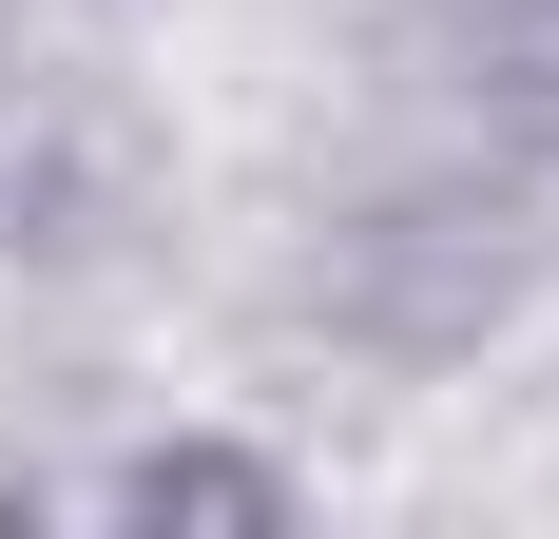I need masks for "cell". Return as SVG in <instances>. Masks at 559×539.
<instances>
[{"label":"cell","mask_w":559,"mask_h":539,"mask_svg":"<svg viewBox=\"0 0 559 539\" xmlns=\"http://www.w3.org/2000/svg\"><path fill=\"white\" fill-rule=\"evenodd\" d=\"M483 77H502L521 135H559V0H502V20H483Z\"/></svg>","instance_id":"7a4b0ae2"},{"label":"cell","mask_w":559,"mask_h":539,"mask_svg":"<svg viewBox=\"0 0 559 539\" xmlns=\"http://www.w3.org/2000/svg\"><path fill=\"white\" fill-rule=\"evenodd\" d=\"M78 520H116V539H289V520H309V482L251 463V443H135V463L78 482Z\"/></svg>","instance_id":"6da1fadb"}]
</instances>
